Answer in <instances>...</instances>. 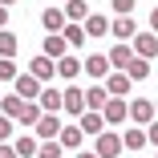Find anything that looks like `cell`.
I'll return each instance as SVG.
<instances>
[{
	"mask_svg": "<svg viewBox=\"0 0 158 158\" xmlns=\"http://www.w3.org/2000/svg\"><path fill=\"white\" fill-rule=\"evenodd\" d=\"M126 118L146 130V126L154 122V102H150V98H130V102H126Z\"/></svg>",
	"mask_w": 158,
	"mask_h": 158,
	"instance_id": "1",
	"label": "cell"
},
{
	"mask_svg": "<svg viewBox=\"0 0 158 158\" xmlns=\"http://www.w3.org/2000/svg\"><path fill=\"white\" fill-rule=\"evenodd\" d=\"M61 114H41V122L33 126V138L37 142H57V134H61Z\"/></svg>",
	"mask_w": 158,
	"mask_h": 158,
	"instance_id": "2",
	"label": "cell"
},
{
	"mask_svg": "<svg viewBox=\"0 0 158 158\" xmlns=\"http://www.w3.org/2000/svg\"><path fill=\"white\" fill-rule=\"evenodd\" d=\"M93 154H98V158H118V154H122V134L102 130L98 138H93Z\"/></svg>",
	"mask_w": 158,
	"mask_h": 158,
	"instance_id": "3",
	"label": "cell"
},
{
	"mask_svg": "<svg viewBox=\"0 0 158 158\" xmlns=\"http://www.w3.org/2000/svg\"><path fill=\"white\" fill-rule=\"evenodd\" d=\"M81 73H85L89 81H106V77H110V61H106V53H89V57L81 61Z\"/></svg>",
	"mask_w": 158,
	"mask_h": 158,
	"instance_id": "4",
	"label": "cell"
},
{
	"mask_svg": "<svg viewBox=\"0 0 158 158\" xmlns=\"http://www.w3.org/2000/svg\"><path fill=\"white\" fill-rule=\"evenodd\" d=\"M130 49H134V57H142V61H154L158 57V37L154 33H134V41H130Z\"/></svg>",
	"mask_w": 158,
	"mask_h": 158,
	"instance_id": "5",
	"label": "cell"
},
{
	"mask_svg": "<svg viewBox=\"0 0 158 158\" xmlns=\"http://www.w3.org/2000/svg\"><path fill=\"white\" fill-rule=\"evenodd\" d=\"M41 89H45V85H41L37 77H28V73H16V81H12V93H16L20 102H37Z\"/></svg>",
	"mask_w": 158,
	"mask_h": 158,
	"instance_id": "6",
	"label": "cell"
},
{
	"mask_svg": "<svg viewBox=\"0 0 158 158\" xmlns=\"http://www.w3.org/2000/svg\"><path fill=\"white\" fill-rule=\"evenodd\" d=\"M61 110H65L73 122L85 114V98H81V89H77V85H65V89H61Z\"/></svg>",
	"mask_w": 158,
	"mask_h": 158,
	"instance_id": "7",
	"label": "cell"
},
{
	"mask_svg": "<svg viewBox=\"0 0 158 158\" xmlns=\"http://www.w3.org/2000/svg\"><path fill=\"white\" fill-rule=\"evenodd\" d=\"M102 85H106V93H110V98H118V102H130V89H134V81L126 77V73H110Z\"/></svg>",
	"mask_w": 158,
	"mask_h": 158,
	"instance_id": "8",
	"label": "cell"
},
{
	"mask_svg": "<svg viewBox=\"0 0 158 158\" xmlns=\"http://www.w3.org/2000/svg\"><path fill=\"white\" fill-rule=\"evenodd\" d=\"M134 33H138V20H134V16H114V20H110V37H118L122 45H130Z\"/></svg>",
	"mask_w": 158,
	"mask_h": 158,
	"instance_id": "9",
	"label": "cell"
},
{
	"mask_svg": "<svg viewBox=\"0 0 158 158\" xmlns=\"http://www.w3.org/2000/svg\"><path fill=\"white\" fill-rule=\"evenodd\" d=\"M81 33H85V41H89V37H110V16H106V12H89V16L81 20Z\"/></svg>",
	"mask_w": 158,
	"mask_h": 158,
	"instance_id": "10",
	"label": "cell"
},
{
	"mask_svg": "<svg viewBox=\"0 0 158 158\" xmlns=\"http://www.w3.org/2000/svg\"><path fill=\"white\" fill-rule=\"evenodd\" d=\"M106 61H110V73H122V69H126V65H130V61H134V49L118 41V45H114V49L106 53Z\"/></svg>",
	"mask_w": 158,
	"mask_h": 158,
	"instance_id": "11",
	"label": "cell"
},
{
	"mask_svg": "<svg viewBox=\"0 0 158 158\" xmlns=\"http://www.w3.org/2000/svg\"><path fill=\"white\" fill-rule=\"evenodd\" d=\"M28 77H37L41 85H53L57 69H53V61H49V57H33V61H28Z\"/></svg>",
	"mask_w": 158,
	"mask_h": 158,
	"instance_id": "12",
	"label": "cell"
},
{
	"mask_svg": "<svg viewBox=\"0 0 158 158\" xmlns=\"http://www.w3.org/2000/svg\"><path fill=\"white\" fill-rule=\"evenodd\" d=\"M89 12H93V8H89V0H65V4H61V16H65V24H81Z\"/></svg>",
	"mask_w": 158,
	"mask_h": 158,
	"instance_id": "13",
	"label": "cell"
},
{
	"mask_svg": "<svg viewBox=\"0 0 158 158\" xmlns=\"http://www.w3.org/2000/svg\"><path fill=\"white\" fill-rule=\"evenodd\" d=\"M81 98H85V110H93V114H102V106L110 102V93H106V85H102V81H93L89 89H81Z\"/></svg>",
	"mask_w": 158,
	"mask_h": 158,
	"instance_id": "14",
	"label": "cell"
},
{
	"mask_svg": "<svg viewBox=\"0 0 158 158\" xmlns=\"http://www.w3.org/2000/svg\"><path fill=\"white\" fill-rule=\"evenodd\" d=\"M77 130H81V138H98V134L106 130V122H102V114H93V110H85V114L77 118Z\"/></svg>",
	"mask_w": 158,
	"mask_h": 158,
	"instance_id": "15",
	"label": "cell"
},
{
	"mask_svg": "<svg viewBox=\"0 0 158 158\" xmlns=\"http://www.w3.org/2000/svg\"><path fill=\"white\" fill-rule=\"evenodd\" d=\"M81 130H77V122H65V126H61V134H57V146L61 150H81Z\"/></svg>",
	"mask_w": 158,
	"mask_h": 158,
	"instance_id": "16",
	"label": "cell"
},
{
	"mask_svg": "<svg viewBox=\"0 0 158 158\" xmlns=\"http://www.w3.org/2000/svg\"><path fill=\"white\" fill-rule=\"evenodd\" d=\"M53 69H57L61 81H73V77L81 73V61H77L73 53H65V57H57V61H53Z\"/></svg>",
	"mask_w": 158,
	"mask_h": 158,
	"instance_id": "17",
	"label": "cell"
},
{
	"mask_svg": "<svg viewBox=\"0 0 158 158\" xmlns=\"http://www.w3.org/2000/svg\"><path fill=\"white\" fill-rule=\"evenodd\" d=\"M37 106H41V114H61V89L57 85H45L41 98H37Z\"/></svg>",
	"mask_w": 158,
	"mask_h": 158,
	"instance_id": "18",
	"label": "cell"
},
{
	"mask_svg": "<svg viewBox=\"0 0 158 158\" xmlns=\"http://www.w3.org/2000/svg\"><path fill=\"white\" fill-rule=\"evenodd\" d=\"M102 122H106V126H122V122H126V102L110 98V102L102 106Z\"/></svg>",
	"mask_w": 158,
	"mask_h": 158,
	"instance_id": "19",
	"label": "cell"
},
{
	"mask_svg": "<svg viewBox=\"0 0 158 158\" xmlns=\"http://www.w3.org/2000/svg\"><path fill=\"white\" fill-rule=\"evenodd\" d=\"M24 106H28V102H20L16 93H0V114H4L8 122H16V118L24 114Z\"/></svg>",
	"mask_w": 158,
	"mask_h": 158,
	"instance_id": "20",
	"label": "cell"
},
{
	"mask_svg": "<svg viewBox=\"0 0 158 158\" xmlns=\"http://www.w3.org/2000/svg\"><path fill=\"white\" fill-rule=\"evenodd\" d=\"M41 28H45V33H61V28H65V16H61V4H49V8L41 12Z\"/></svg>",
	"mask_w": 158,
	"mask_h": 158,
	"instance_id": "21",
	"label": "cell"
},
{
	"mask_svg": "<svg viewBox=\"0 0 158 158\" xmlns=\"http://www.w3.org/2000/svg\"><path fill=\"white\" fill-rule=\"evenodd\" d=\"M65 53H69V45L61 41V33H49V37H45V49H41V57L57 61V57H65Z\"/></svg>",
	"mask_w": 158,
	"mask_h": 158,
	"instance_id": "22",
	"label": "cell"
},
{
	"mask_svg": "<svg viewBox=\"0 0 158 158\" xmlns=\"http://www.w3.org/2000/svg\"><path fill=\"white\" fill-rule=\"evenodd\" d=\"M37 138L33 134H16V142H12V150H16V158H37Z\"/></svg>",
	"mask_w": 158,
	"mask_h": 158,
	"instance_id": "23",
	"label": "cell"
},
{
	"mask_svg": "<svg viewBox=\"0 0 158 158\" xmlns=\"http://www.w3.org/2000/svg\"><path fill=\"white\" fill-rule=\"evenodd\" d=\"M16 49H20L16 33H8V28H0V57H4V61H16Z\"/></svg>",
	"mask_w": 158,
	"mask_h": 158,
	"instance_id": "24",
	"label": "cell"
},
{
	"mask_svg": "<svg viewBox=\"0 0 158 158\" xmlns=\"http://www.w3.org/2000/svg\"><path fill=\"white\" fill-rule=\"evenodd\" d=\"M146 146V130L142 126H130V130L122 134V150H142Z\"/></svg>",
	"mask_w": 158,
	"mask_h": 158,
	"instance_id": "25",
	"label": "cell"
},
{
	"mask_svg": "<svg viewBox=\"0 0 158 158\" xmlns=\"http://www.w3.org/2000/svg\"><path fill=\"white\" fill-rule=\"evenodd\" d=\"M122 73L130 77V81H146V77H150V61H142V57H134V61H130V65H126Z\"/></svg>",
	"mask_w": 158,
	"mask_h": 158,
	"instance_id": "26",
	"label": "cell"
},
{
	"mask_svg": "<svg viewBox=\"0 0 158 158\" xmlns=\"http://www.w3.org/2000/svg\"><path fill=\"white\" fill-rule=\"evenodd\" d=\"M61 41H65L69 49H81V45H85V33H81V24H65V28H61Z\"/></svg>",
	"mask_w": 158,
	"mask_h": 158,
	"instance_id": "27",
	"label": "cell"
},
{
	"mask_svg": "<svg viewBox=\"0 0 158 158\" xmlns=\"http://www.w3.org/2000/svg\"><path fill=\"white\" fill-rule=\"evenodd\" d=\"M16 122H20V126H24V130H33V126H37V122H41V106H37V102H28V106H24V114H20V118H16Z\"/></svg>",
	"mask_w": 158,
	"mask_h": 158,
	"instance_id": "28",
	"label": "cell"
},
{
	"mask_svg": "<svg viewBox=\"0 0 158 158\" xmlns=\"http://www.w3.org/2000/svg\"><path fill=\"white\" fill-rule=\"evenodd\" d=\"M16 61H4V57H0V81H16Z\"/></svg>",
	"mask_w": 158,
	"mask_h": 158,
	"instance_id": "29",
	"label": "cell"
},
{
	"mask_svg": "<svg viewBox=\"0 0 158 158\" xmlns=\"http://www.w3.org/2000/svg\"><path fill=\"white\" fill-rule=\"evenodd\" d=\"M37 158H61V146L57 142H41L37 146Z\"/></svg>",
	"mask_w": 158,
	"mask_h": 158,
	"instance_id": "30",
	"label": "cell"
},
{
	"mask_svg": "<svg viewBox=\"0 0 158 158\" xmlns=\"http://www.w3.org/2000/svg\"><path fill=\"white\" fill-rule=\"evenodd\" d=\"M134 4H138V0H110V8H114L118 16H130V12H134Z\"/></svg>",
	"mask_w": 158,
	"mask_h": 158,
	"instance_id": "31",
	"label": "cell"
},
{
	"mask_svg": "<svg viewBox=\"0 0 158 158\" xmlns=\"http://www.w3.org/2000/svg\"><path fill=\"white\" fill-rule=\"evenodd\" d=\"M12 126H16V122H8L4 114H0V142H8V138H12Z\"/></svg>",
	"mask_w": 158,
	"mask_h": 158,
	"instance_id": "32",
	"label": "cell"
},
{
	"mask_svg": "<svg viewBox=\"0 0 158 158\" xmlns=\"http://www.w3.org/2000/svg\"><path fill=\"white\" fill-rule=\"evenodd\" d=\"M146 142H150V146H158V118L146 126Z\"/></svg>",
	"mask_w": 158,
	"mask_h": 158,
	"instance_id": "33",
	"label": "cell"
},
{
	"mask_svg": "<svg viewBox=\"0 0 158 158\" xmlns=\"http://www.w3.org/2000/svg\"><path fill=\"white\" fill-rule=\"evenodd\" d=\"M0 158H16V150H12V142H0Z\"/></svg>",
	"mask_w": 158,
	"mask_h": 158,
	"instance_id": "34",
	"label": "cell"
},
{
	"mask_svg": "<svg viewBox=\"0 0 158 158\" xmlns=\"http://www.w3.org/2000/svg\"><path fill=\"white\" fill-rule=\"evenodd\" d=\"M150 33H154V37H158V4H154V8H150Z\"/></svg>",
	"mask_w": 158,
	"mask_h": 158,
	"instance_id": "35",
	"label": "cell"
},
{
	"mask_svg": "<svg viewBox=\"0 0 158 158\" xmlns=\"http://www.w3.org/2000/svg\"><path fill=\"white\" fill-rule=\"evenodd\" d=\"M0 28H8V8H0Z\"/></svg>",
	"mask_w": 158,
	"mask_h": 158,
	"instance_id": "36",
	"label": "cell"
},
{
	"mask_svg": "<svg viewBox=\"0 0 158 158\" xmlns=\"http://www.w3.org/2000/svg\"><path fill=\"white\" fill-rule=\"evenodd\" d=\"M77 158H98V154H93V150H77Z\"/></svg>",
	"mask_w": 158,
	"mask_h": 158,
	"instance_id": "37",
	"label": "cell"
},
{
	"mask_svg": "<svg viewBox=\"0 0 158 158\" xmlns=\"http://www.w3.org/2000/svg\"><path fill=\"white\" fill-rule=\"evenodd\" d=\"M8 4H16V0H0V8H8Z\"/></svg>",
	"mask_w": 158,
	"mask_h": 158,
	"instance_id": "38",
	"label": "cell"
},
{
	"mask_svg": "<svg viewBox=\"0 0 158 158\" xmlns=\"http://www.w3.org/2000/svg\"><path fill=\"white\" fill-rule=\"evenodd\" d=\"M150 102H154V118H158V98H150Z\"/></svg>",
	"mask_w": 158,
	"mask_h": 158,
	"instance_id": "39",
	"label": "cell"
},
{
	"mask_svg": "<svg viewBox=\"0 0 158 158\" xmlns=\"http://www.w3.org/2000/svg\"><path fill=\"white\" fill-rule=\"evenodd\" d=\"M57 4H65V0H57Z\"/></svg>",
	"mask_w": 158,
	"mask_h": 158,
	"instance_id": "40",
	"label": "cell"
}]
</instances>
